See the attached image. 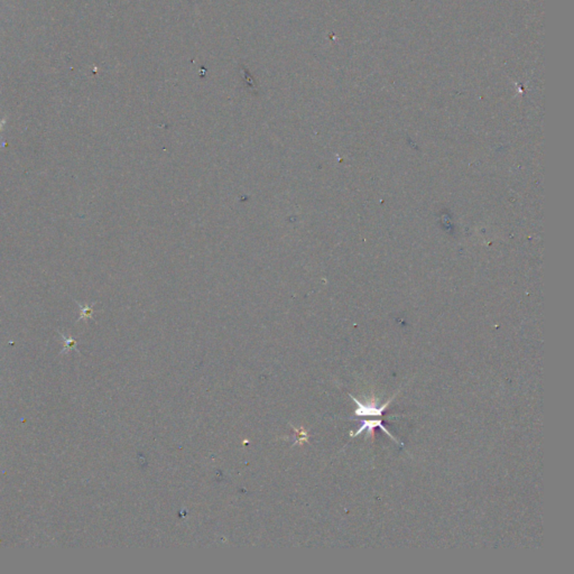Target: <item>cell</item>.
<instances>
[{
	"instance_id": "6da1fadb",
	"label": "cell",
	"mask_w": 574,
	"mask_h": 574,
	"mask_svg": "<svg viewBox=\"0 0 574 574\" xmlns=\"http://www.w3.org/2000/svg\"><path fill=\"white\" fill-rule=\"evenodd\" d=\"M349 396L354 399V402L357 404V409H356V415L357 416H383V414L385 412V409H387V407L389 406V404L392 403L394 396L388 399L387 403H385L383 406L378 407L376 405V403H368V404H362L361 402H359L358 399L355 398L352 395H349Z\"/></svg>"
},
{
	"instance_id": "7a4b0ae2",
	"label": "cell",
	"mask_w": 574,
	"mask_h": 574,
	"mask_svg": "<svg viewBox=\"0 0 574 574\" xmlns=\"http://www.w3.org/2000/svg\"><path fill=\"white\" fill-rule=\"evenodd\" d=\"M376 427H379V429H382V431H383L384 433H386V434H387V435L390 437V439H392L394 442H396V443H399V441L396 439V437H395V436H393L392 434H390V432H389V431H387V429H386V427L383 425V422L380 421V420H375V421H362V425L359 427L358 431L355 432V433H354V432H350V436H352V437H354V436H357V435L361 434L362 432H364V431H366V430H367V431H368V433H370L371 437H374V430L376 429Z\"/></svg>"
}]
</instances>
